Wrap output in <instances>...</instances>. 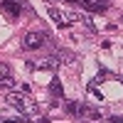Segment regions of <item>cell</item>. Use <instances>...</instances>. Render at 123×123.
<instances>
[{
	"instance_id": "obj_12",
	"label": "cell",
	"mask_w": 123,
	"mask_h": 123,
	"mask_svg": "<svg viewBox=\"0 0 123 123\" xmlns=\"http://www.w3.org/2000/svg\"><path fill=\"white\" fill-rule=\"evenodd\" d=\"M96 3H101V5H106V3H108V0H96Z\"/></svg>"
},
{
	"instance_id": "obj_6",
	"label": "cell",
	"mask_w": 123,
	"mask_h": 123,
	"mask_svg": "<svg viewBox=\"0 0 123 123\" xmlns=\"http://www.w3.org/2000/svg\"><path fill=\"white\" fill-rule=\"evenodd\" d=\"M79 5H84L89 12H106V5H101V3H96V0H81Z\"/></svg>"
},
{
	"instance_id": "obj_8",
	"label": "cell",
	"mask_w": 123,
	"mask_h": 123,
	"mask_svg": "<svg viewBox=\"0 0 123 123\" xmlns=\"http://www.w3.org/2000/svg\"><path fill=\"white\" fill-rule=\"evenodd\" d=\"M84 118L98 121V118H101V111H98V108H91V106H84Z\"/></svg>"
},
{
	"instance_id": "obj_2",
	"label": "cell",
	"mask_w": 123,
	"mask_h": 123,
	"mask_svg": "<svg viewBox=\"0 0 123 123\" xmlns=\"http://www.w3.org/2000/svg\"><path fill=\"white\" fill-rule=\"evenodd\" d=\"M49 42V35L47 32H39V30H35V32H27L25 39H22V47L25 49H39V47H44Z\"/></svg>"
},
{
	"instance_id": "obj_7",
	"label": "cell",
	"mask_w": 123,
	"mask_h": 123,
	"mask_svg": "<svg viewBox=\"0 0 123 123\" xmlns=\"http://www.w3.org/2000/svg\"><path fill=\"white\" fill-rule=\"evenodd\" d=\"M67 111L71 116H84V104H76V101H67Z\"/></svg>"
},
{
	"instance_id": "obj_1",
	"label": "cell",
	"mask_w": 123,
	"mask_h": 123,
	"mask_svg": "<svg viewBox=\"0 0 123 123\" xmlns=\"http://www.w3.org/2000/svg\"><path fill=\"white\" fill-rule=\"evenodd\" d=\"M7 104L12 106L22 118H27V121H37V118H39V106L35 104V98L30 96V94L10 91V94H7Z\"/></svg>"
},
{
	"instance_id": "obj_5",
	"label": "cell",
	"mask_w": 123,
	"mask_h": 123,
	"mask_svg": "<svg viewBox=\"0 0 123 123\" xmlns=\"http://www.w3.org/2000/svg\"><path fill=\"white\" fill-rule=\"evenodd\" d=\"M49 94H52L54 98H62V96H64V86H62L59 76H54L52 81H49Z\"/></svg>"
},
{
	"instance_id": "obj_4",
	"label": "cell",
	"mask_w": 123,
	"mask_h": 123,
	"mask_svg": "<svg viewBox=\"0 0 123 123\" xmlns=\"http://www.w3.org/2000/svg\"><path fill=\"white\" fill-rule=\"evenodd\" d=\"M0 7H3L5 12H10V15H22L27 10V3H25V0H3Z\"/></svg>"
},
{
	"instance_id": "obj_3",
	"label": "cell",
	"mask_w": 123,
	"mask_h": 123,
	"mask_svg": "<svg viewBox=\"0 0 123 123\" xmlns=\"http://www.w3.org/2000/svg\"><path fill=\"white\" fill-rule=\"evenodd\" d=\"M49 17H52L59 27H69L71 22L79 20V15H67V12H62V10H57L54 5H49Z\"/></svg>"
},
{
	"instance_id": "obj_11",
	"label": "cell",
	"mask_w": 123,
	"mask_h": 123,
	"mask_svg": "<svg viewBox=\"0 0 123 123\" xmlns=\"http://www.w3.org/2000/svg\"><path fill=\"white\" fill-rule=\"evenodd\" d=\"M108 123H123V116H111Z\"/></svg>"
},
{
	"instance_id": "obj_10",
	"label": "cell",
	"mask_w": 123,
	"mask_h": 123,
	"mask_svg": "<svg viewBox=\"0 0 123 123\" xmlns=\"http://www.w3.org/2000/svg\"><path fill=\"white\" fill-rule=\"evenodd\" d=\"M12 86H15V79L12 76H7V79L0 81V89H12Z\"/></svg>"
},
{
	"instance_id": "obj_9",
	"label": "cell",
	"mask_w": 123,
	"mask_h": 123,
	"mask_svg": "<svg viewBox=\"0 0 123 123\" xmlns=\"http://www.w3.org/2000/svg\"><path fill=\"white\" fill-rule=\"evenodd\" d=\"M7 76H12V71H10V67L5 64V62H0V81L7 79Z\"/></svg>"
}]
</instances>
